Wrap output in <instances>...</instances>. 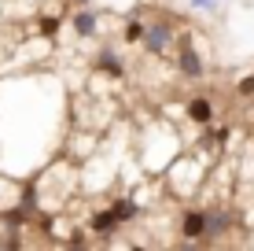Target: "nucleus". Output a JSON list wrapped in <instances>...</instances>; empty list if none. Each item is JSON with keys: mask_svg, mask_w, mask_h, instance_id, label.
Masks as SVG:
<instances>
[{"mask_svg": "<svg viewBox=\"0 0 254 251\" xmlns=\"http://www.w3.org/2000/svg\"><path fill=\"white\" fill-rule=\"evenodd\" d=\"M236 92H240V96H254V74L243 78V82H236Z\"/></svg>", "mask_w": 254, "mask_h": 251, "instance_id": "11", "label": "nucleus"}, {"mask_svg": "<svg viewBox=\"0 0 254 251\" xmlns=\"http://www.w3.org/2000/svg\"><path fill=\"white\" fill-rule=\"evenodd\" d=\"M177 71L188 78V82H199V78L206 74V67H203V59H199V52L195 45H191V37L181 41V48H177Z\"/></svg>", "mask_w": 254, "mask_h": 251, "instance_id": "3", "label": "nucleus"}, {"mask_svg": "<svg viewBox=\"0 0 254 251\" xmlns=\"http://www.w3.org/2000/svg\"><path fill=\"white\" fill-rule=\"evenodd\" d=\"M41 30H45V33H56L59 22H56V19H41Z\"/></svg>", "mask_w": 254, "mask_h": 251, "instance_id": "12", "label": "nucleus"}, {"mask_svg": "<svg viewBox=\"0 0 254 251\" xmlns=\"http://www.w3.org/2000/svg\"><path fill=\"white\" fill-rule=\"evenodd\" d=\"M96 71H103L111 78H126V63L118 59L115 48H100V52H96Z\"/></svg>", "mask_w": 254, "mask_h": 251, "instance_id": "4", "label": "nucleus"}, {"mask_svg": "<svg viewBox=\"0 0 254 251\" xmlns=\"http://www.w3.org/2000/svg\"><path fill=\"white\" fill-rule=\"evenodd\" d=\"M170 41H173L170 19H151V22H144V33H140V45H144V52H151V56H166Z\"/></svg>", "mask_w": 254, "mask_h": 251, "instance_id": "1", "label": "nucleus"}, {"mask_svg": "<svg viewBox=\"0 0 254 251\" xmlns=\"http://www.w3.org/2000/svg\"><path fill=\"white\" fill-rule=\"evenodd\" d=\"M140 33H144V22H140L136 15H133V19L126 22V37H129V41H140Z\"/></svg>", "mask_w": 254, "mask_h": 251, "instance_id": "10", "label": "nucleus"}, {"mask_svg": "<svg viewBox=\"0 0 254 251\" xmlns=\"http://www.w3.org/2000/svg\"><path fill=\"white\" fill-rule=\"evenodd\" d=\"M188 118L199 122V126H210V122H214V103H210L206 96H195L188 103Z\"/></svg>", "mask_w": 254, "mask_h": 251, "instance_id": "7", "label": "nucleus"}, {"mask_svg": "<svg viewBox=\"0 0 254 251\" xmlns=\"http://www.w3.org/2000/svg\"><path fill=\"white\" fill-rule=\"evenodd\" d=\"M111 211H115V218H118V222H133L136 214H140V207H136L133 196H122V200L111 203Z\"/></svg>", "mask_w": 254, "mask_h": 251, "instance_id": "8", "label": "nucleus"}, {"mask_svg": "<svg viewBox=\"0 0 254 251\" xmlns=\"http://www.w3.org/2000/svg\"><path fill=\"white\" fill-rule=\"evenodd\" d=\"M70 4H77V7H89V0H70Z\"/></svg>", "mask_w": 254, "mask_h": 251, "instance_id": "14", "label": "nucleus"}, {"mask_svg": "<svg viewBox=\"0 0 254 251\" xmlns=\"http://www.w3.org/2000/svg\"><path fill=\"white\" fill-rule=\"evenodd\" d=\"M232 229V214L225 211V207H210V211H203V244H214V240H221L225 233Z\"/></svg>", "mask_w": 254, "mask_h": 251, "instance_id": "2", "label": "nucleus"}, {"mask_svg": "<svg viewBox=\"0 0 254 251\" xmlns=\"http://www.w3.org/2000/svg\"><path fill=\"white\" fill-rule=\"evenodd\" d=\"M181 237L185 240H199L203 237V211H199V207L185 211V218H181Z\"/></svg>", "mask_w": 254, "mask_h": 251, "instance_id": "6", "label": "nucleus"}, {"mask_svg": "<svg viewBox=\"0 0 254 251\" xmlns=\"http://www.w3.org/2000/svg\"><path fill=\"white\" fill-rule=\"evenodd\" d=\"M191 7H214V0H191Z\"/></svg>", "mask_w": 254, "mask_h": 251, "instance_id": "13", "label": "nucleus"}, {"mask_svg": "<svg viewBox=\"0 0 254 251\" xmlns=\"http://www.w3.org/2000/svg\"><path fill=\"white\" fill-rule=\"evenodd\" d=\"M118 229H122V222L115 218V211H111V207H107V211H100V214H92V233H96V237L107 240V237H115Z\"/></svg>", "mask_w": 254, "mask_h": 251, "instance_id": "5", "label": "nucleus"}, {"mask_svg": "<svg viewBox=\"0 0 254 251\" xmlns=\"http://www.w3.org/2000/svg\"><path fill=\"white\" fill-rule=\"evenodd\" d=\"M74 30L81 33V37H92V33H96V11H89V7H81V11L74 15Z\"/></svg>", "mask_w": 254, "mask_h": 251, "instance_id": "9", "label": "nucleus"}]
</instances>
